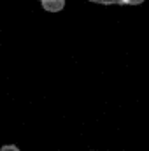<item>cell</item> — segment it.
<instances>
[{
	"label": "cell",
	"mask_w": 149,
	"mask_h": 151,
	"mask_svg": "<svg viewBox=\"0 0 149 151\" xmlns=\"http://www.w3.org/2000/svg\"><path fill=\"white\" fill-rule=\"evenodd\" d=\"M146 0H119L121 5H142Z\"/></svg>",
	"instance_id": "obj_3"
},
{
	"label": "cell",
	"mask_w": 149,
	"mask_h": 151,
	"mask_svg": "<svg viewBox=\"0 0 149 151\" xmlns=\"http://www.w3.org/2000/svg\"><path fill=\"white\" fill-rule=\"evenodd\" d=\"M0 151H21L16 144H5V146H2L0 148Z\"/></svg>",
	"instance_id": "obj_4"
},
{
	"label": "cell",
	"mask_w": 149,
	"mask_h": 151,
	"mask_svg": "<svg viewBox=\"0 0 149 151\" xmlns=\"http://www.w3.org/2000/svg\"><path fill=\"white\" fill-rule=\"evenodd\" d=\"M86 2L100 4V5H121V4H119V0H86Z\"/></svg>",
	"instance_id": "obj_2"
},
{
	"label": "cell",
	"mask_w": 149,
	"mask_h": 151,
	"mask_svg": "<svg viewBox=\"0 0 149 151\" xmlns=\"http://www.w3.org/2000/svg\"><path fill=\"white\" fill-rule=\"evenodd\" d=\"M42 9L47 12H60L65 7V0H39Z\"/></svg>",
	"instance_id": "obj_1"
}]
</instances>
